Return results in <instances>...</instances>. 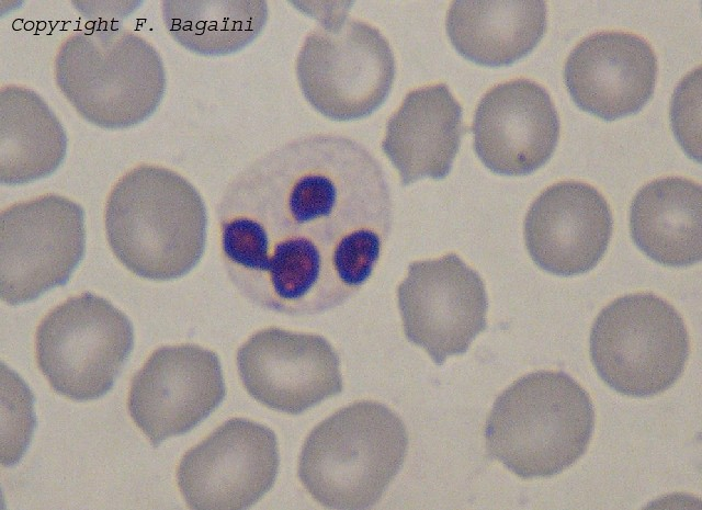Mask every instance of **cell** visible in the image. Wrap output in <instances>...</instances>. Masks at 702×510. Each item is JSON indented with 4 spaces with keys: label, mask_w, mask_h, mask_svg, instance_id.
<instances>
[{
    "label": "cell",
    "mask_w": 702,
    "mask_h": 510,
    "mask_svg": "<svg viewBox=\"0 0 702 510\" xmlns=\"http://www.w3.org/2000/svg\"><path fill=\"white\" fill-rule=\"evenodd\" d=\"M220 249L237 290L290 316L316 315L371 276L393 222L388 183L360 143L315 134L252 161L218 206Z\"/></svg>",
    "instance_id": "1"
},
{
    "label": "cell",
    "mask_w": 702,
    "mask_h": 510,
    "mask_svg": "<svg viewBox=\"0 0 702 510\" xmlns=\"http://www.w3.org/2000/svg\"><path fill=\"white\" fill-rule=\"evenodd\" d=\"M206 222L196 189L156 165L125 173L110 192L104 213L115 257L134 274L156 281L180 277L199 262Z\"/></svg>",
    "instance_id": "2"
},
{
    "label": "cell",
    "mask_w": 702,
    "mask_h": 510,
    "mask_svg": "<svg viewBox=\"0 0 702 510\" xmlns=\"http://www.w3.org/2000/svg\"><path fill=\"white\" fill-rule=\"evenodd\" d=\"M593 424L592 403L576 381L562 372H534L496 399L486 446L519 477H550L585 453Z\"/></svg>",
    "instance_id": "3"
},
{
    "label": "cell",
    "mask_w": 702,
    "mask_h": 510,
    "mask_svg": "<svg viewBox=\"0 0 702 510\" xmlns=\"http://www.w3.org/2000/svg\"><path fill=\"white\" fill-rule=\"evenodd\" d=\"M408 446L400 418L363 400L324 420L307 437L298 477L320 505L363 509L376 503L401 467Z\"/></svg>",
    "instance_id": "4"
},
{
    "label": "cell",
    "mask_w": 702,
    "mask_h": 510,
    "mask_svg": "<svg viewBox=\"0 0 702 510\" xmlns=\"http://www.w3.org/2000/svg\"><path fill=\"white\" fill-rule=\"evenodd\" d=\"M54 76L77 113L103 128L143 122L156 111L166 89L156 48L122 29L75 31L58 47Z\"/></svg>",
    "instance_id": "5"
},
{
    "label": "cell",
    "mask_w": 702,
    "mask_h": 510,
    "mask_svg": "<svg viewBox=\"0 0 702 510\" xmlns=\"http://www.w3.org/2000/svg\"><path fill=\"white\" fill-rule=\"evenodd\" d=\"M590 354L598 374L614 390L654 396L681 375L689 356V336L672 305L654 294H630L597 316Z\"/></svg>",
    "instance_id": "6"
},
{
    "label": "cell",
    "mask_w": 702,
    "mask_h": 510,
    "mask_svg": "<svg viewBox=\"0 0 702 510\" xmlns=\"http://www.w3.org/2000/svg\"><path fill=\"white\" fill-rule=\"evenodd\" d=\"M296 76L306 100L324 116L358 120L385 101L395 78V59L373 25L330 18L307 35L296 59Z\"/></svg>",
    "instance_id": "7"
},
{
    "label": "cell",
    "mask_w": 702,
    "mask_h": 510,
    "mask_svg": "<svg viewBox=\"0 0 702 510\" xmlns=\"http://www.w3.org/2000/svg\"><path fill=\"white\" fill-rule=\"evenodd\" d=\"M129 319L109 301L83 293L41 320L35 338L37 365L50 387L72 400L107 393L133 348Z\"/></svg>",
    "instance_id": "8"
},
{
    "label": "cell",
    "mask_w": 702,
    "mask_h": 510,
    "mask_svg": "<svg viewBox=\"0 0 702 510\" xmlns=\"http://www.w3.org/2000/svg\"><path fill=\"white\" fill-rule=\"evenodd\" d=\"M84 214L68 197L46 194L1 213V298L33 301L65 284L83 257Z\"/></svg>",
    "instance_id": "9"
},
{
    "label": "cell",
    "mask_w": 702,
    "mask_h": 510,
    "mask_svg": "<svg viewBox=\"0 0 702 510\" xmlns=\"http://www.w3.org/2000/svg\"><path fill=\"white\" fill-rule=\"evenodd\" d=\"M397 295L407 339L439 365L486 328L484 282L455 253L410 263Z\"/></svg>",
    "instance_id": "10"
},
{
    "label": "cell",
    "mask_w": 702,
    "mask_h": 510,
    "mask_svg": "<svg viewBox=\"0 0 702 510\" xmlns=\"http://www.w3.org/2000/svg\"><path fill=\"white\" fill-rule=\"evenodd\" d=\"M278 467L273 431L234 418L183 455L177 481L191 509H245L270 490Z\"/></svg>",
    "instance_id": "11"
},
{
    "label": "cell",
    "mask_w": 702,
    "mask_h": 510,
    "mask_svg": "<svg viewBox=\"0 0 702 510\" xmlns=\"http://www.w3.org/2000/svg\"><path fill=\"white\" fill-rule=\"evenodd\" d=\"M226 394L218 356L193 344L156 350L134 375L127 408L156 447L204 420Z\"/></svg>",
    "instance_id": "12"
},
{
    "label": "cell",
    "mask_w": 702,
    "mask_h": 510,
    "mask_svg": "<svg viewBox=\"0 0 702 510\" xmlns=\"http://www.w3.org/2000/svg\"><path fill=\"white\" fill-rule=\"evenodd\" d=\"M247 392L262 405L297 415L342 390L340 361L331 344L314 333L267 328L237 352Z\"/></svg>",
    "instance_id": "13"
},
{
    "label": "cell",
    "mask_w": 702,
    "mask_h": 510,
    "mask_svg": "<svg viewBox=\"0 0 702 510\" xmlns=\"http://www.w3.org/2000/svg\"><path fill=\"white\" fill-rule=\"evenodd\" d=\"M474 149L491 171L524 175L552 156L559 120L546 90L528 79L495 86L479 101L473 123Z\"/></svg>",
    "instance_id": "14"
},
{
    "label": "cell",
    "mask_w": 702,
    "mask_h": 510,
    "mask_svg": "<svg viewBox=\"0 0 702 510\" xmlns=\"http://www.w3.org/2000/svg\"><path fill=\"white\" fill-rule=\"evenodd\" d=\"M612 234L611 209L591 185L562 181L532 203L524 241L532 260L556 275L585 273L600 261Z\"/></svg>",
    "instance_id": "15"
},
{
    "label": "cell",
    "mask_w": 702,
    "mask_h": 510,
    "mask_svg": "<svg viewBox=\"0 0 702 510\" xmlns=\"http://www.w3.org/2000/svg\"><path fill=\"white\" fill-rule=\"evenodd\" d=\"M657 59L641 36L620 31L592 34L569 54L565 83L575 103L603 120L637 112L654 92Z\"/></svg>",
    "instance_id": "16"
},
{
    "label": "cell",
    "mask_w": 702,
    "mask_h": 510,
    "mask_svg": "<svg viewBox=\"0 0 702 510\" xmlns=\"http://www.w3.org/2000/svg\"><path fill=\"white\" fill-rule=\"evenodd\" d=\"M464 132L462 107L445 83L409 91L389 117L382 149L403 185L442 179L451 170Z\"/></svg>",
    "instance_id": "17"
},
{
    "label": "cell",
    "mask_w": 702,
    "mask_h": 510,
    "mask_svg": "<svg viewBox=\"0 0 702 510\" xmlns=\"http://www.w3.org/2000/svg\"><path fill=\"white\" fill-rule=\"evenodd\" d=\"M702 190L690 179L669 177L639 190L630 228L637 247L656 262L684 267L702 258Z\"/></svg>",
    "instance_id": "18"
},
{
    "label": "cell",
    "mask_w": 702,
    "mask_h": 510,
    "mask_svg": "<svg viewBox=\"0 0 702 510\" xmlns=\"http://www.w3.org/2000/svg\"><path fill=\"white\" fill-rule=\"evenodd\" d=\"M451 43L484 66L509 65L529 54L546 27L544 1H454L446 14Z\"/></svg>",
    "instance_id": "19"
},
{
    "label": "cell",
    "mask_w": 702,
    "mask_h": 510,
    "mask_svg": "<svg viewBox=\"0 0 702 510\" xmlns=\"http://www.w3.org/2000/svg\"><path fill=\"white\" fill-rule=\"evenodd\" d=\"M65 131L46 102L14 84L0 91V179L23 184L52 174L66 155Z\"/></svg>",
    "instance_id": "20"
},
{
    "label": "cell",
    "mask_w": 702,
    "mask_h": 510,
    "mask_svg": "<svg viewBox=\"0 0 702 510\" xmlns=\"http://www.w3.org/2000/svg\"><path fill=\"white\" fill-rule=\"evenodd\" d=\"M162 16L170 35L200 55L239 50L261 32L268 19L264 1H165Z\"/></svg>",
    "instance_id": "21"
}]
</instances>
